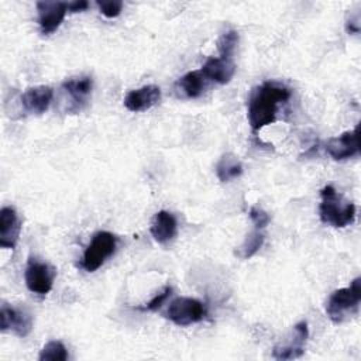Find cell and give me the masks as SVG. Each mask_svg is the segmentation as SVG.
Returning <instances> with one entry per match:
<instances>
[{"instance_id":"19","label":"cell","mask_w":361,"mask_h":361,"mask_svg":"<svg viewBox=\"0 0 361 361\" xmlns=\"http://www.w3.org/2000/svg\"><path fill=\"white\" fill-rule=\"evenodd\" d=\"M264 241H265V235L261 233V230L251 231L247 234L241 245L235 250V255L240 257L241 259H248L259 251Z\"/></svg>"},{"instance_id":"24","label":"cell","mask_w":361,"mask_h":361,"mask_svg":"<svg viewBox=\"0 0 361 361\" xmlns=\"http://www.w3.org/2000/svg\"><path fill=\"white\" fill-rule=\"evenodd\" d=\"M248 216H250V219H251V221L254 223V226H255L257 230L265 228V227L269 224V221H271L269 214H268L264 209L257 207V206H252V207L250 209Z\"/></svg>"},{"instance_id":"6","label":"cell","mask_w":361,"mask_h":361,"mask_svg":"<svg viewBox=\"0 0 361 361\" xmlns=\"http://www.w3.org/2000/svg\"><path fill=\"white\" fill-rule=\"evenodd\" d=\"M24 278H25L27 288L32 293L45 296L52 289L55 271L49 264L38 261L37 258H30L25 267Z\"/></svg>"},{"instance_id":"15","label":"cell","mask_w":361,"mask_h":361,"mask_svg":"<svg viewBox=\"0 0 361 361\" xmlns=\"http://www.w3.org/2000/svg\"><path fill=\"white\" fill-rule=\"evenodd\" d=\"M62 89L69 94L73 109L80 110L92 93L93 79L90 76L71 78L62 83Z\"/></svg>"},{"instance_id":"20","label":"cell","mask_w":361,"mask_h":361,"mask_svg":"<svg viewBox=\"0 0 361 361\" xmlns=\"http://www.w3.org/2000/svg\"><path fill=\"white\" fill-rule=\"evenodd\" d=\"M69 355H68L66 347L61 341L52 340L42 347L38 355V360L39 361H66Z\"/></svg>"},{"instance_id":"23","label":"cell","mask_w":361,"mask_h":361,"mask_svg":"<svg viewBox=\"0 0 361 361\" xmlns=\"http://www.w3.org/2000/svg\"><path fill=\"white\" fill-rule=\"evenodd\" d=\"M100 13L103 16H106L107 18H114L117 17L120 13H121V8H123V1L120 0H110V1H100L97 0L96 1Z\"/></svg>"},{"instance_id":"4","label":"cell","mask_w":361,"mask_h":361,"mask_svg":"<svg viewBox=\"0 0 361 361\" xmlns=\"http://www.w3.org/2000/svg\"><path fill=\"white\" fill-rule=\"evenodd\" d=\"M117 247V237L110 231H99L93 235L92 241L83 252L80 267L86 272H94L104 261L111 257Z\"/></svg>"},{"instance_id":"14","label":"cell","mask_w":361,"mask_h":361,"mask_svg":"<svg viewBox=\"0 0 361 361\" xmlns=\"http://www.w3.org/2000/svg\"><path fill=\"white\" fill-rule=\"evenodd\" d=\"M293 341H290V344L285 345V347H275L272 351L274 358L276 360H293V358H299L303 355L305 353V344L307 341L309 337V329H307V323L306 322H299L298 324H295L293 327Z\"/></svg>"},{"instance_id":"9","label":"cell","mask_w":361,"mask_h":361,"mask_svg":"<svg viewBox=\"0 0 361 361\" xmlns=\"http://www.w3.org/2000/svg\"><path fill=\"white\" fill-rule=\"evenodd\" d=\"M38 25L42 34L48 35L56 31L68 13V3L65 1H38Z\"/></svg>"},{"instance_id":"10","label":"cell","mask_w":361,"mask_h":361,"mask_svg":"<svg viewBox=\"0 0 361 361\" xmlns=\"http://www.w3.org/2000/svg\"><path fill=\"white\" fill-rule=\"evenodd\" d=\"M21 221L14 207L4 206L0 210V247L13 250L18 241Z\"/></svg>"},{"instance_id":"8","label":"cell","mask_w":361,"mask_h":361,"mask_svg":"<svg viewBox=\"0 0 361 361\" xmlns=\"http://www.w3.org/2000/svg\"><path fill=\"white\" fill-rule=\"evenodd\" d=\"M32 329V316L21 309L11 307L6 303L0 309V330H11L18 337H25Z\"/></svg>"},{"instance_id":"21","label":"cell","mask_w":361,"mask_h":361,"mask_svg":"<svg viewBox=\"0 0 361 361\" xmlns=\"http://www.w3.org/2000/svg\"><path fill=\"white\" fill-rule=\"evenodd\" d=\"M237 44H238V32H237V31L230 30V31L221 34V37H220L219 41H217L219 56L231 59Z\"/></svg>"},{"instance_id":"16","label":"cell","mask_w":361,"mask_h":361,"mask_svg":"<svg viewBox=\"0 0 361 361\" xmlns=\"http://www.w3.org/2000/svg\"><path fill=\"white\" fill-rule=\"evenodd\" d=\"M149 231L157 243L165 244L176 235L178 221L172 213H169L166 210H161V212L155 213V216L151 221Z\"/></svg>"},{"instance_id":"17","label":"cell","mask_w":361,"mask_h":361,"mask_svg":"<svg viewBox=\"0 0 361 361\" xmlns=\"http://www.w3.org/2000/svg\"><path fill=\"white\" fill-rule=\"evenodd\" d=\"M206 80L200 71H190L176 82V90L188 99H196L204 92Z\"/></svg>"},{"instance_id":"5","label":"cell","mask_w":361,"mask_h":361,"mask_svg":"<svg viewBox=\"0 0 361 361\" xmlns=\"http://www.w3.org/2000/svg\"><path fill=\"white\" fill-rule=\"evenodd\" d=\"M206 306L200 300L195 298H176L173 299L166 309V319H169L173 324L186 327L195 323H199L206 316Z\"/></svg>"},{"instance_id":"11","label":"cell","mask_w":361,"mask_h":361,"mask_svg":"<svg viewBox=\"0 0 361 361\" xmlns=\"http://www.w3.org/2000/svg\"><path fill=\"white\" fill-rule=\"evenodd\" d=\"M161 100V89L155 85H147L130 90L124 97V106L130 111H145Z\"/></svg>"},{"instance_id":"22","label":"cell","mask_w":361,"mask_h":361,"mask_svg":"<svg viewBox=\"0 0 361 361\" xmlns=\"http://www.w3.org/2000/svg\"><path fill=\"white\" fill-rule=\"evenodd\" d=\"M171 292H172V288L171 286H165L159 293H157L148 303H145V306H141V307H137L138 310H144V312H154V310H158L162 305H164V302L169 298V295H171Z\"/></svg>"},{"instance_id":"25","label":"cell","mask_w":361,"mask_h":361,"mask_svg":"<svg viewBox=\"0 0 361 361\" xmlns=\"http://www.w3.org/2000/svg\"><path fill=\"white\" fill-rule=\"evenodd\" d=\"M89 7V3L86 0H78V1H72V3H68V11L71 13H79V11H83Z\"/></svg>"},{"instance_id":"13","label":"cell","mask_w":361,"mask_h":361,"mask_svg":"<svg viewBox=\"0 0 361 361\" xmlns=\"http://www.w3.org/2000/svg\"><path fill=\"white\" fill-rule=\"evenodd\" d=\"M200 72L203 73V76L206 79L217 82L220 85H226L233 79V76L235 73V65H234L233 59L221 58V56H212L204 62Z\"/></svg>"},{"instance_id":"7","label":"cell","mask_w":361,"mask_h":361,"mask_svg":"<svg viewBox=\"0 0 361 361\" xmlns=\"http://www.w3.org/2000/svg\"><path fill=\"white\" fill-rule=\"evenodd\" d=\"M326 152L334 161H344L358 155V126L350 131H344L338 137H333L326 142Z\"/></svg>"},{"instance_id":"1","label":"cell","mask_w":361,"mask_h":361,"mask_svg":"<svg viewBox=\"0 0 361 361\" xmlns=\"http://www.w3.org/2000/svg\"><path fill=\"white\" fill-rule=\"evenodd\" d=\"M290 90L275 82H265L255 87L247 103V117L251 128L258 131L276 118L279 104L288 102Z\"/></svg>"},{"instance_id":"12","label":"cell","mask_w":361,"mask_h":361,"mask_svg":"<svg viewBox=\"0 0 361 361\" xmlns=\"http://www.w3.org/2000/svg\"><path fill=\"white\" fill-rule=\"evenodd\" d=\"M54 97V90L51 86L39 85L25 89L21 94V104L24 110L30 114H42L48 110Z\"/></svg>"},{"instance_id":"18","label":"cell","mask_w":361,"mask_h":361,"mask_svg":"<svg viewBox=\"0 0 361 361\" xmlns=\"http://www.w3.org/2000/svg\"><path fill=\"white\" fill-rule=\"evenodd\" d=\"M243 173V164L240 159L231 154H223L216 165V175L220 182H230Z\"/></svg>"},{"instance_id":"2","label":"cell","mask_w":361,"mask_h":361,"mask_svg":"<svg viewBox=\"0 0 361 361\" xmlns=\"http://www.w3.org/2000/svg\"><path fill=\"white\" fill-rule=\"evenodd\" d=\"M322 202L319 206V216L324 224L337 228L347 227L355 220V204L344 202L343 196L336 192L331 185H327L320 192Z\"/></svg>"},{"instance_id":"3","label":"cell","mask_w":361,"mask_h":361,"mask_svg":"<svg viewBox=\"0 0 361 361\" xmlns=\"http://www.w3.org/2000/svg\"><path fill=\"white\" fill-rule=\"evenodd\" d=\"M361 302V278H355L350 286L336 289L326 302V314L333 323H343L353 316Z\"/></svg>"}]
</instances>
